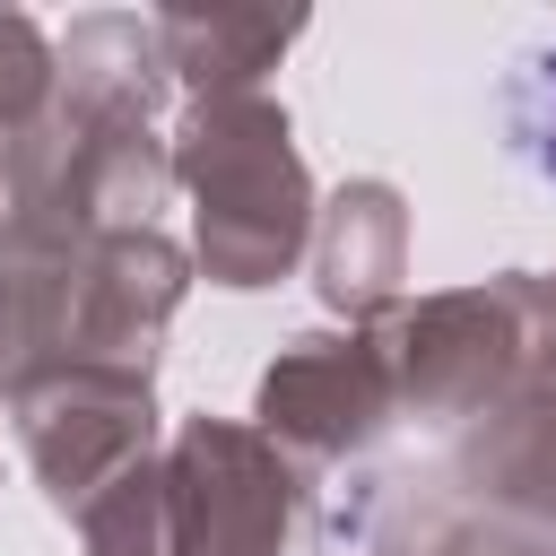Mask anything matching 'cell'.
<instances>
[{"label": "cell", "instance_id": "1", "mask_svg": "<svg viewBox=\"0 0 556 556\" xmlns=\"http://www.w3.org/2000/svg\"><path fill=\"white\" fill-rule=\"evenodd\" d=\"M547 104H556V61H547ZM547 165H556V113H547Z\"/></svg>", "mask_w": 556, "mask_h": 556}]
</instances>
